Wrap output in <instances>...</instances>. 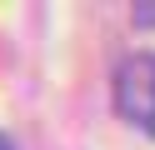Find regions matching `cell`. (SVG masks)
Wrapping results in <instances>:
<instances>
[{
	"instance_id": "obj_1",
	"label": "cell",
	"mask_w": 155,
	"mask_h": 150,
	"mask_svg": "<svg viewBox=\"0 0 155 150\" xmlns=\"http://www.w3.org/2000/svg\"><path fill=\"white\" fill-rule=\"evenodd\" d=\"M115 110L135 130L155 135V55L150 50L120 60V70H115Z\"/></svg>"
},
{
	"instance_id": "obj_2",
	"label": "cell",
	"mask_w": 155,
	"mask_h": 150,
	"mask_svg": "<svg viewBox=\"0 0 155 150\" xmlns=\"http://www.w3.org/2000/svg\"><path fill=\"white\" fill-rule=\"evenodd\" d=\"M135 20H140V25H155V5H140V10H135Z\"/></svg>"
},
{
	"instance_id": "obj_3",
	"label": "cell",
	"mask_w": 155,
	"mask_h": 150,
	"mask_svg": "<svg viewBox=\"0 0 155 150\" xmlns=\"http://www.w3.org/2000/svg\"><path fill=\"white\" fill-rule=\"evenodd\" d=\"M0 150H15V145H10V140H5V135H0Z\"/></svg>"
}]
</instances>
